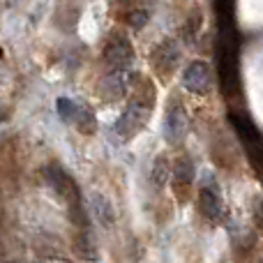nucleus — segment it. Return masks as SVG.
Here are the masks:
<instances>
[{
    "label": "nucleus",
    "mask_w": 263,
    "mask_h": 263,
    "mask_svg": "<svg viewBox=\"0 0 263 263\" xmlns=\"http://www.w3.org/2000/svg\"><path fill=\"white\" fill-rule=\"evenodd\" d=\"M173 180H176V185L178 182L180 185H192V180H194V166H192V162L187 157H180L173 164Z\"/></svg>",
    "instance_id": "obj_9"
},
{
    "label": "nucleus",
    "mask_w": 263,
    "mask_h": 263,
    "mask_svg": "<svg viewBox=\"0 0 263 263\" xmlns=\"http://www.w3.org/2000/svg\"><path fill=\"white\" fill-rule=\"evenodd\" d=\"M74 123H77L79 132H83V134H92L97 127V120L88 106H79V114H77V120H74Z\"/></svg>",
    "instance_id": "obj_10"
},
{
    "label": "nucleus",
    "mask_w": 263,
    "mask_h": 263,
    "mask_svg": "<svg viewBox=\"0 0 263 263\" xmlns=\"http://www.w3.org/2000/svg\"><path fill=\"white\" fill-rule=\"evenodd\" d=\"M148 106H150V102H143L141 97L127 104V109L123 111V116H120L118 123H116V134L123 141L132 139V136L145 125V118H148V114H150Z\"/></svg>",
    "instance_id": "obj_3"
},
{
    "label": "nucleus",
    "mask_w": 263,
    "mask_h": 263,
    "mask_svg": "<svg viewBox=\"0 0 263 263\" xmlns=\"http://www.w3.org/2000/svg\"><path fill=\"white\" fill-rule=\"evenodd\" d=\"M104 60L109 65V74H129V65L134 60V49L123 35H114L104 49Z\"/></svg>",
    "instance_id": "obj_2"
},
{
    "label": "nucleus",
    "mask_w": 263,
    "mask_h": 263,
    "mask_svg": "<svg viewBox=\"0 0 263 263\" xmlns=\"http://www.w3.org/2000/svg\"><path fill=\"white\" fill-rule=\"evenodd\" d=\"M3 118H5V114H0V120H3Z\"/></svg>",
    "instance_id": "obj_15"
},
{
    "label": "nucleus",
    "mask_w": 263,
    "mask_h": 263,
    "mask_svg": "<svg viewBox=\"0 0 263 263\" xmlns=\"http://www.w3.org/2000/svg\"><path fill=\"white\" fill-rule=\"evenodd\" d=\"M127 21H129V26L134 28V30H141V28L148 23V7H141V9H134V12H129Z\"/></svg>",
    "instance_id": "obj_14"
},
{
    "label": "nucleus",
    "mask_w": 263,
    "mask_h": 263,
    "mask_svg": "<svg viewBox=\"0 0 263 263\" xmlns=\"http://www.w3.org/2000/svg\"><path fill=\"white\" fill-rule=\"evenodd\" d=\"M187 129H190V120H187V114L182 109V104H171L166 111V118H164V136H166L168 143H180L187 136Z\"/></svg>",
    "instance_id": "obj_5"
},
{
    "label": "nucleus",
    "mask_w": 263,
    "mask_h": 263,
    "mask_svg": "<svg viewBox=\"0 0 263 263\" xmlns=\"http://www.w3.org/2000/svg\"><path fill=\"white\" fill-rule=\"evenodd\" d=\"M166 180H168V162H166V157H157L153 166V182H155V187H164Z\"/></svg>",
    "instance_id": "obj_12"
},
{
    "label": "nucleus",
    "mask_w": 263,
    "mask_h": 263,
    "mask_svg": "<svg viewBox=\"0 0 263 263\" xmlns=\"http://www.w3.org/2000/svg\"><path fill=\"white\" fill-rule=\"evenodd\" d=\"M199 208L210 222H219L224 215V203H222V196H219L217 187L208 185L203 182L199 190Z\"/></svg>",
    "instance_id": "obj_6"
},
{
    "label": "nucleus",
    "mask_w": 263,
    "mask_h": 263,
    "mask_svg": "<svg viewBox=\"0 0 263 263\" xmlns=\"http://www.w3.org/2000/svg\"><path fill=\"white\" fill-rule=\"evenodd\" d=\"M90 213H92V217L102 224V227H106V229L114 227L116 210H114V205H111V201L106 199V196H102V194H92L90 196Z\"/></svg>",
    "instance_id": "obj_8"
},
{
    "label": "nucleus",
    "mask_w": 263,
    "mask_h": 263,
    "mask_svg": "<svg viewBox=\"0 0 263 263\" xmlns=\"http://www.w3.org/2000/svg\"><path fill=\"white\" fill-rule=\"evenodd\" d=\"M178 58H180V53H178V44L173 40H164L162 44L155 49V55H153V65L157 69H162V72H171L173 67H176Z\"/></svg>",
    "instance_id": "obj_7"
},
{
    "label": "nucleus",
    "mask_w": 263,
    "mask_h": 263,
    "mask_svg": "<svg viewBox=\"0 0 263 263\" xmlns=\"http://www.w3.org/2000/svg\"><path fill=\"white\" fill-rule=\"evenodd\" d=\"M58 114L63 120H77V114H79V106L74 104L72 100H65V97H60L58 100Z\"/></svg>",
    "instance_id": "obj_13"
},
{
    "label": "nucleus",
    "mask_w": 263,
    "mask_h": 263,
    "mask_svg": "<svg viewBox=\"0 0 263 263\" xmlns=\"http://www.w3.org/2000/svg\"><path fill=\"white\" fill-rule=\"evenodd\" d=\"M219 12V35H217V72L219 83L227 95L238 88V32L233 21V5L217 3Z\"/></svg>",
    "instance_id": "obj_1"
},
{
    "label": "nucleus",
    "mask_w": 263,
    "mask_h": 263,
    "mask_svg": "<svg viewBox=\"0 0 263 263\" xmlns=\"http://www.w3.org/2000/svg\"><path fill=\"white\" fill-rule=\"evenodd\" d=\"M77 250H79V254H81L83 259H90V261H95V259H97V250H95V245H92V236H90L88 231L79 236V240H77Z\"/></svg>",
    "instance_id": "obj_11"
},
{
    "label": "nucleus",
    "mask_w": 263,
    "mask_h": 263,
    "mask_svg": "<svg viewBox=\"0 0 263 263\" xmlns=\"http://www.w3.org/2000/svg\"><path fill=\"white\" fill-rule=\"evenodd\" d=\"M187 90L196 92V95H205L213 86V72H210V65L203 60H194L190 67L185 69V77H182Z\"/></svg>",
    "instance_id": "obj_4"
}]
</instances>
